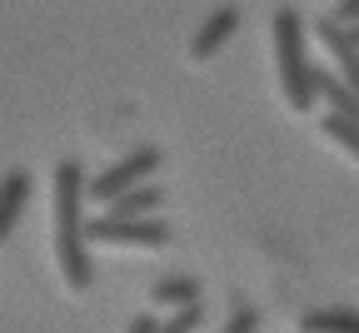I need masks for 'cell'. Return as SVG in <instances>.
<instances>
[{
	"mask_svg": "<svg viewBox=\"0 0 359 333\" xmlns=\"http://www.w3.org/2000/svg\"><path fill=\"white\" fill-rule=\"evenodd\" d=\"M195 323H200V309H180V313H170L155 333H195Z\"/></svg>",
	"mask_w": 359,
	"mask_h": 333,
	"instance_id": "13",
	"label": "cell"
},
{
	"mask_svg": "<svg viewBox=\"0 0 359 333\" xmlns=\"http://www.w3.org/2000/svg\"><path fill=\"white\" fill-rule=\"evenodd\" d=\"M155 328H160V318H155V313H140V318H130L125 333H155Z\"/></svg>",
	"mask_w": 359,
	"mask_h": 333,
	"instance_id": "16",
	"label": "cell"
},
{
	"mask_svg": "<svg viewBox=\"0 0 359 333\" xmlns=\"http://www.w3.org/2000/svg\"><path fill=\"white\" fill-rule=\"evenodd\" d=\"M85 244H110V249H165L170 229L165 219H85Z\"/></svg>",
	"mask_w": 359,
	"mask_h": 333,
	"instance_id": "3",
	"label": "cell"
},
{
	"mask_svg": "<svg viewBox=\"0 0 359 333\" xmlns=\"http://www.w3.org/2000/svg\"><path fill=\"white\" fill-rule=\"evenodd\" d=\"M255 328H259V313L245 304V309H235V313H230V323H224L219 333H255Z\"/></svg>",
	"mask_w": 359,
	"mask_h": 333,
	"instance_id": "14",
	"label": "cell"
},
{
	"mask_svg": "<svg viewBox=\"0 0 359 333\" xmlns=\"http://www.w3.org/2000/svg\"><path fill=\"white\" fill-rule=\"evenodd\" d=\"M269 30H275V65H280L285 105L294 115H304V110H314V65L304 55V20H299L294 6H280Z\"/></svg>",
	"mask_w": 359,
	"mask_h": 333,
	"instance_id": "2",
	"label": "cell"
},
{
	"mask_svg": "<svg viewBox=\"0 0 359 333\" xmlns=\"http://www.w3.org/2000/svg\"><path fill=\"white\" fill-rule=\"evenodd\" d=\"M314 35H320V45H325V55H330V75L344 85V90H354L359 94V50L349 45V35H344V25H334V20H320L314 25Z\"/></svg>",
	"mask_w": 359,
	"mask_h": 333,
	"instance_id": "5",
	"label": "cell"
},
{
	"mask_svg": "<svg viewBox=\"0 0 359 333\" xmlns=\"http://www.w3.org/2000/svg\"><path fill=\"white\" fill-rule=\"evenodd\" d=\"M344 35H349V45L359 50V25H344Z\"/></svg>",
	"mask_w": 359,
	"mask_h": 333,
	"instance_id": "17",
	"label": "cell"
},
{
	"mask_svg": "<svg viewBox=\"0 0 359 333\" xmlns=\"http://www.w3.org/2000/svg\"><path fill=\"white\" fill-rule=\"evenodd\" d=\"M334 25H359V0H339V6H334Z\"/></svg>",
	"mask_w": 359,
	"mask_h": 333,
	"instance_id": "15",
	"label": "cell"
},
{
	"mask_svg": "<svg viewBox=\"0 0 359 333\" xmlns=\"http://www.w3.org/2000/svg\"><path fill=\"white\" fill-rule=\"evenodd\" d=\"M314 100H325L330 105V115H339V120H349V125H359V94L354 90H344L330 70H320L314 65Z\"/></svg>",
	"mask_w": 359,
	"mask_h": 333,
	"instance_id": "10",
	"label": "cell"
},
{
	"mask_svg": "<svg viewBox=\"0 0 359 333\" xmlns=\"http://www.w3.org/2000/svg\"><path fill=\"white\" fill-rule=\"evenodd\" d=\"M50 199H55V259L70 294H85L95 283L85 254V169L75 160H60L50 174Z\"/></svg>",
	"mask_w": 359,
	"mask_h": 333,
	"instance_id": "1",
	"label": "cell"
},
{
	"mask_svg": "<svg viewBox=\"0 0 359 333\" xmlns=\"http://www.w3.org/2000/svg\"><path fill=\"white\" fill-rule=\"evenodd\" d=\"M299 333H359V313L354 309H314L299 318Z\"/></svg>",
	"mask_w": 359,
	"mask_h": 333,
	"instance_id": "11",
	"label": "cell"
},
{
	"mask_svg": "<svg viewBox=\"0 0 359 333\" xmlns=\"http://www.w3.org/2000/svg\"><path fill=\"white\" fill-rule=\"evenodd\" d=\"M325 134L359 164V125H349V120H339V115H325Z\"/></svg>",
	"mask_w": 359,
	"mask_h": 333,
	"instance_id": "12",
	"label": "cell"
},
{
	"mask_svg": "<svg viewBox=\"0 0 359 333\" xmlns=\"http://www.w3.org/2000/svg\"><path fill=\"white\" fill-rule=\"evenodd\" d=\"M235 30H240V10H235V6H219V10L195 30V40H190V60H210V55H219L224 45H230Z\"/></svg>",
	"mask_w": 359,
	"mask_h": 333,
	"instance_id": "6",
	"label": "cell"
},
{
	"mask_svg": "<svg viewBox=\"0 0 359 333\" xmlns=\"http://www.w3.org/2000/svg\"><path fill=\"white\" fill-rule=\"evenodd\" d=\"M155 169H160V150L140 145V150H130L120 164H110L105 174H95V179H90V184H85V199L110 204V199H120V194H125V189L145 184V179H155Z\"/></svg>",
	"mask_w": 359,
	"mask_h": 333,
	"instance_id": "4",
	"label": "cell"
},
{
	"mask_svg": "<svg viewBox=\"0 0 359 333\" xmlns=\"http://www.w3.org/2000/svg\"><path fill=\"white\" fill-rule=\"evenodd\" d=\"M160 204H165V189H160L155 179H145V184L125 189L120 199H110V204H105V219H155Z\"/></svg>",
	"mask_w": 359,
	"mask_h": 333,
	"instance_id": "8",
	"label": "cell"
},
{
	"mask_svg": "<svg viewBox=\"0 0 359 333\" xmlns=\"http://www.w3.org/2000/svg\"><path fill=\"white\" fill-rule=\"evenodd\" d=\"M25 204H30V174L25 169H6V179H0V244L15 234Z\"/></svg>",
	"mask_w": 359,
	"mask_h": 333,
	"instance_id": "7",
	"label": "cell"
},
{
	"mask_svg": "<svg viewBox=\"0 0 359 333\" xmlns=\"http://www.w3.org/2000/svg\"><path fill=\"white\" fill-rule=\"evenodd\" d=\"M150 304L165 309V313H180V309H200V283L190 274H175V278H160L150 289Z\"/></svg>",
	"mask_w": 359,
	"mask_h": 333,
	"instance_id": "9",
	"label": "cell"
}]
</instances>
